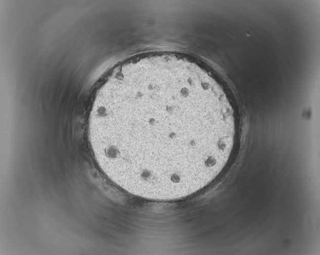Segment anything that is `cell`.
<instances>
[{
	"label": "cell",
	"mask_w": 320,
	"mask_h": 255,
	"mask_svg": "<svg viewBox=\"0 0 320 255\" xmlns=\"http://www.w3.org/2000/svg\"><path fill=\"white\" fill-rule=\"evenodd\" d=\"M237 132L218 82L196 64L168 58L119 70L97 93L88 123L102 171L130 193L154 200L186 197L215 180Z\"/></svg>",
	"instance_id": "6da1fadb"
}]
</instances>
